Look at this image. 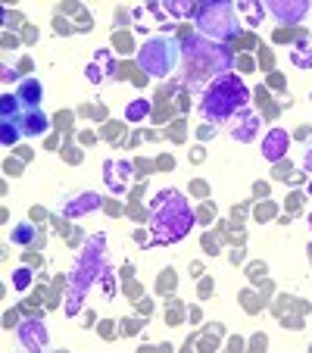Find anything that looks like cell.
Masks as SVG:
<instances>
[{
  "label": "cell",
  "instance_id": "1",
  "mask_svg": "<svg viewBox=\"0 0 312 353\" xmlns=\"http://www.w3.org/2000/svg\"><path fill=\"white\" fill-rule=\"evenodd\" d=\"M150 238L144 241L147 247L153 244H175L181 241L187 232L194 228V210L191 203L185 200V194L175 191V188H166L153 197V207H150Z\"/></svg>",
  "mask_w": 312,
  "mask_h": 353
},
{
  "label": "cell",
  "instance_id": "2",
  "mask_svg": "<svg viewBox=\"0 0 312 353\" xmlns=\"http://www.w3.org/2000/svg\"><path fill=\"white\" fill-rule=\"evenodd\" d=\"M181 60H185V75L191 81H206V79H222L231 72L234 54L228 44L209 41L203 34H191L181 44Z\"/></svg>",
  "mask_w": 312,
  "mask_h": 353
},
{
  "label": "cell",
  "instance_id": "3",
  "mask_svg": "<svg viewBox=\"0 0 312 353\" xmlns=\"http://www.w3.org/2000/svg\"><path fill=\"white\" fill-rule=\"evenodd\" d=\"M250 103V88L240 75L228 72L222 79H216L213 85H206L203 91V103H200V113H203L206 122H213V125H222L228 122L234 113Z\"/></svg>",
  "mask_w": 312,
  "mask_h": 353
},
{
  "label": "cell",
  "instance_id": "4",
  "mask_svg": "<svg viewBox=\"0 0 312 353\" xmlns=\"http://www.w3.org/2000/svg\"><path fill=\"white\" fill-rule=\"evenodd\" d=\"M103 244H107V241L100 238V234L87 241L85 250H81L79 260H75L72 272H69V281H66V313L69 316L79 313L87 288L103 275Z\"/></svg>",
  "mask_w": 312,
  "mask_h": 353
},
{
  "label": "cell",
  "instance_id": "5",
  "mask_svg": "<svg viewBox=\"0 0 312 353\" xmlns=\"http://www.w3.org/2000/svg\"><path fill=\"white\" fill-rule=\"evenodd\" d=\"M194 22H197L203 38L219 41V44L240 34V28H244L240 26V10L234 3H228V0H206V3H200Z\"/></svg>",
  "mask_w": 312,
  "mask_h": 353
},
{
  "label": "cell",
  "instance_id": "6",
  "mask_svg": "<svg viewBox=\"0 0 312 353\" xmlns=\"http://www.w3.org/2000/svg\"><path fill=\"white\" fill-rule=\"evenodd\" d=\"M181 63V44L169 34H156V38L144 41V47L138 50V66L153 79H166L178 69Z\"/></svg>",
  "mask_w": 312,
  "mask_h": 353
},
{
  "label": "cell",
  "instance_id": "7",
  "mask_svg": "<svg viewBox=\"0 0 312 353\" xmlns=\"http://www.w3.org/2000/svg\"><path fill=\"white\" fill-rule=\"evenodd\" d=\"M132 179H134V169L128 160H107L103 163V181H107V188L116 194V197L128 191Z\"/></svg>",
  "mask_w": 312,
  "mask_h": 353
},
{
  "label": "cell",
  "instance_id": "8",
  "mask_svg": "<svg viewBox=\"0 0 312 353\" xmlns=\"http://www.w3.org/2000/svg\"><path fill=\"white\" fill-rule=\"evenodd\" d=\"M16 334H19V344L32 353L44 350V347L50 344V338H47V325L41 319H34V316L32 319H22L19 328H16Z\"/></svg>",
  "mask_w": 312,
  "mask_h": 353
},
{
  "label": "cell",
  "instance_id": "9",
  "mask_svg": "<svg viewBox=\"0 0 312 353\" xmlns=\"http://www.w3.org/2000/svg\"><path fill=\"white\" fill-rule=\"evenodd\" d=\"M100 207H103V197H100L97 191H79V194H72V197L63 200V216L79 219V216L94 213V210H100Z\"/></svg>",
  "mask_w": 312,
  "mask_h": 353
},
{
  "label": "cell",
  "instance_id": "10",
  "mask_svg": "<svg viewBox=\"0 0 312 353\" xmlns=\"http://www.w3.org/2000/svg\"><path fill=\"white\" fill-rule=\"evenodd\" d=\"M291 150V134L284 128H269V134L262 138V157L269 163H281Z\"/></svg>",
  "mask_w": 312,
  "mask_h": 353
},
{
  "label": "cell",
  "instance_id": "11",
  "mask_svg": "<svg viewBox=\"0 0 312 353\" xmlns=\"http://www.w3.org/2000/svg\"><path fill=\"white\" fill-rule=\"evenodd\" d=\"M269 13H272L278 22L293 26V22H300L306 13H309V3H306V0H272V3H269Z\"/></svg>",
  "mask_w": 312,
  "mask_h": 353
},
{
  "label": "cell",
  "instance_id": "12",
  "mask_svg": "<svg viewBox=\"0 0 312 353\" xmlns=\"http://www.w3.org/2000/svg\"><path fill=\"white\" fill-rule=\"evenodd\" d=\"M116 60H113V54L110 50H97L94 54V60L87 63V81H94V85H100V81H107V79H113L116 75Z\"/></svg>",
  "mask_w": 312,
  "mask_h": 353
},
{
  "label": "cell",
  "instance_id": "13",
  "mask_svg": "<svg viewBox=\"0 0 312 353\" xmlns=\"http://www.w3.org/2000/svg\"><path fill=\"white\" fill-rule=\"evenodd\" d=\"M259 128H262L259 116H256V113H250V110L244 107V110L238 113V122H234V128H231V138H234V141H240V144H250V141H256Z\"/></svg>",
  "mask_w": 312,
  "mask_h": 353
},
{
  "label": "cell",
  "instance_id": "14",
  "mask_svg": "<svg viewBox=\"0 0 312 353\" xmlns=\"http://www.w3.org/2000/svg\"><path fill=\"white\" fill-rule=\"evenodd\" d=\"M19 128H22V138H38V134H44L47 128H50V116H47L41 107L38 110H22Z\"/></svg>",
  "mask_w": 312,
  "mask_h": 353
},
{
  "label": "cell",
  "instance_id": "15",
  "mask_svg": "<svg viewBox=\"0 0 312 353\" xmlns=\"http://www.w3.org/2000/svg\"><path fill=\"white\" fill-rule=\"evenodd\" d=\"M16 97H19L22 110H38L41 100H44V88H41L38 79H22L19 88H16Z\"/></svg>",
  "mask_w": 312,
  "mask_h": 353
},
{
  "label": "cell",
  "instance_id": "16",
  "mask_svg": "<svg viewBox=\"0 0 312 353\" xmlns=\"http://www.w3.org/2000/svg\"><path fill=\"white\" fill-rule=\"evenodd\" d=\"M291 63L297 69H312V38H300L291 47Z\"/></svg>",
  "mask_w": 312,
  "mask_h": 353
},
{
  "label": "cell",
  "instance_id": "17",
  "mask_svg": "<svg viewBox=\"0 0 312 353\" xmlns=\"http://www.w3.org/2000/svg\"><path fill=\"white\" fill-rule=\"evenodd\" d=\"M10 241H13V244H19V247H28V244H34V241H38V228H34L32 222H19L16 228H10Z\"/></svg>",
  "mask_w": 312,
  "mask_h": 353
},
{
  "label": "cell",
  "instance_id": "18",
  "mask_svg": "<svg viewBox=\"0 0 312 353\" xmlns=\"http://www.w3.org/2000/svg\"><path fill=\"white\" fill-rule=\"evenodd\" d=\"M19 138H22L19 122H0V141H3V147H13Z\"/></svg>",
  "mask_w": 312,
  "mask_h": 353
},
{
  "label": "cell",
  "instance_id": "19",
  "mask_svg": "<svg viewBox=\"0 0 312 353\" xmlns=\"http://www.w3.org/2000/svg\"><path fill=\"white\" fill-rule=\"evenodd\" d=\"M147 113H150V103L147 100H134V103H128V110H125V119L128 122H141V119H147Z\"/></svg>",
  "mask_w": 312,
  "mask_h": 353
},
{
  "label": "cell",
  "instance_id": "20",
  "mask_svg": "<svg viewBox=\"0 0 312 353\" xmlns=\"http://www.w3.org/2000/svg\"><path fill=\"white\" fill-rule=\"evenodd\" d=\"M166 13H172V16H178V19H185V16H197V7L194 3H185V0H172V3H166Z\"/></svg>",
  "mask_w": 312,
  "mask_h": 353
},
{
  "label": "cell",
  "instance_id": "21",
  "mask_svg": "<svg viewBox=\"0 0 312 353\" xmlns=\"http://www.w3.org/2000/svg\"><path fill=\"white\" fill-rule=\"evenodd\" d=\"M28 285H32V269H25V266L16 269V275H13V288H16V291H25Z\"/></svg>",
  "mask_w": 312,
  "mask_h": 353
},
{
  "label": "cell",
  "instance_id": "22",
  "mask_svg": "<svg viewBox=\"0 0 312 353\" xmlns=\"http://www.w3.org/2000/svg\"><path fill=\"white\" fill-rule=\"evenodd\" d=\"M303 169L312 172V144H306V150H303Z\"/></svg>",
  "mask_w": 312,
  "mask_h": 353
},
{
  "label": "cell",
  "instance_id": "23",
  "mask_svg": "<svg viewBox=\"0 0 312 353\" xmlns=\"http://www.w3.org/2000/svg\"><path fill=\"white\" fill-rule=\"evenodd\" d=\"M209 134H216V128H209V125L200 128V138H209Z\"/></svg>",
  "mask_w": 312,
  "mask_h": 353
},
{
  "label": "cell",
  "instance_id": "24",
  "mask_svg": "<svg viewBox=\"0 0 312 353\" xmlns=\"http://www.w3.org/2000/svg\"><path fill=\"white\" fill-rule=\"evenodd\" d=\"M306 191H309V194H312V179H309V185H306Z\"/></svg>",
  "mask_w": 312,
  "mask_h": 353
},
{
  "label": "cell",
  "instance_id": "25",
  "mask_svg": "<svg viewBox=\"0 0 312 353\" xmlns=\"http://www.w3.org/2000/svg\"><path fill=\"white\" fill-rule=\"evenodd\" d=\"M309 228H312V213H309Z\"/></svg>",
  "mask_w": 312,
  "mask_h": 353
}]
</instances>
